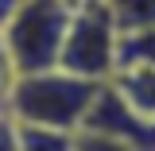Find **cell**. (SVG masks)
Wrapping results in <instances>:
<instances>
[{"mask_svg":"<svg viewBox=\"0 0 155 151\" xmlns=\"http://www.w3.org/2000/svg\"><path fill=\"white\" fill-rule=\"evenodd\" d=\"M97 81L74 77L66 70H39V74L12 77L4 109L16 124L31 128H51V132H78L97 97Z\"/></svg>","mask_w":155,"mask_h":151,"instance_id":"cell-1","label":"cell"},{"mask_svg":"<svg viewBox=\"0 0 155 151\" xmlns=\"http://www.w3.org/2000/svg\"><path fill=\"white\" fill-rule=\"evenodd\" d=\"M70 8L74 0H19L16 4V12L0 27V51L16 77L58 66L62 39L70 27Z\"/></svg>","mask_w":155,"mask_h":151,"instance_id":"cell-2","label":"cell"},{"mask_svg":"<svg viewBox=\"0 0 155 151\" xmlns=\"http://www.w3.org/2000/svg\"><path fill=\"white\" fill-rule=\"evenodd\" d=\"M116 43H120V31H116L105 0H74L58 70L105 85L116 74Z\"/></svg>","mask_w":155,"mask_h":151,"instance_id":"cell-3","label":"cell"},{"mask_svg":"<svg viewBox=\"0 0 155 151\" xmlns=\"http://www.w3.org/2000/svg\"><path fill=\"white\" fill-rule=\"evenodd\" d=\"M78 132H93V136H105V140H116V143H128L132 151H155V124L136 116L116 97V89L109 81L97 89V97H93V105H89V113H85Z\"/></svg>","mask_w":155,"mask_h":151,"instance_id":"cell-4","label":"cell"},{"mask_svg":"<svg viewBox=\"0 0 155 151\" xmlns=\"http://www.w3.org/2000/svg\"><path fill=\"white\" fill-rule=\"evenodd\" d=\"M109 85L136 116L155 124V66H120L109 77Z\"/></svg>","mask_w":155,"mask_h":151,"instance_id":"cell-5","label":"cell"},{"mask_svg":"<svg viewBox=\"0 0 155 151\" xmlns=\"http://www.w3.org/2000/svg\"><path fill=\"white\" fill-rule=\"evenodd\" d=\"M109 16H113L116 31L128 35V31H143L155 23V0H105Z\"/></svg>","mask_w":155,"mask_h":151,"instance_id":"cell-6","label":"cell"},{"mask_svg":"<svg viewBox=\"0 0 155 151\" xmlns=\"http://www.w3.org/2000/svg\"><path fill=\"white\" fill-rule=\"evenodd\" d=\"M120 66H155V23L143 31H128L116 43V70Z\"/></svg>","mask_w":155,"mask_h":151,"instance_id":"cell-7","label":"cell"},{"mask_svg":"<svg viewBox=\"0 0 155 151\" xmlns=\"http://www.w3.org/2000/svg\"><path fill=\"white\" fill-rule=\"evenodd\" d=\"M78 132H51V128H31L16 124V151H74Z\"/></svg>","mask_w":155,"mask_h":151,"instance_id":"cell-8","label":"cell"},{"mask_svg":"<svg viewBox=\"0 0 155 151\" xmlns=\"http://www.w3.org/2000/svg\"><path fill=\"white\" fill-rule=\"evenodd\" d=\"M74 151H132V147L116 143V140H105V136H93V132H78L74 136Z\"/></svg>","mask_w":155,"mask_h":151,"instance_id":"cell-9","label":"cell"},{"mask_svg":"<svg viewBox=\"0 0 155 151\" xmlns=\"http://www.w3.org/2000/svg\"><path fill=\"white\" fill-rule=\"evenodd\" d=\"M12 66H8V58H4V51H0V105H4V97H8V85H12Z\"/></svg>","mask_w":155,"mask_h":151,"instance_id":"cell-10","label":"cell"}]
</instances>
